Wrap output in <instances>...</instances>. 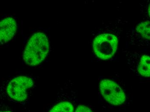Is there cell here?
<instances>
[{"label": "cell", "instance_id": "cell-8", "mask_svg": "<svg viewBox=\"0 0 150 112\" xmlns=\"http://www.w3.org/2000/svg\"><path fill=\"white\" fill-rule=\"evenodd\" d=\"M136 30L144 39L150 40V21L149 20L139 23L136 26Z\"/></svg>", "mask_w": 150, "mask_h": 112}, {"label": "cell", "instance_id": "cell-9", "mask_svg": "<svg viewBox=\"0 0 150 112\" xmlns=\"http://www.w3.org/2000/svg\"><path fill=\"white\" fill-rule=\"evenodd\" d=\"M74 112H94L93 109L89 106L83 104L77 106Z\"/></svg>", "mask_w": 150, "mask_h": 112}, {"label": "cell", "instance_id": "cell-4", "mask_svg": "<svg viewBox=\"0 0 150 112\" xmlns=\"http://www.w3.org/2000/svg\"><path fill=\"white\" fill-rule=\"evenodd\" d=\"M99 87L101 95L109 104L114 106H121L126 102V94L116 82L105 79L100 82Z\"/></svg>", "mask_w": 150, "mask_h": 112}, {"label": "cell", "instance_id": "cell-5", "mask_svg": "<svg viewBox=\"0 0 150 112\" xmlns=\"http://www.w3.org/2000/svg\"><path fill=\"white\" fill-rule=\"evenodd\" d=\"M76 106L75 97L60 94L44 112H74Z\"/></svg>", "mask_w": 150, "mask_h": 112}, {"label": "cell", "instance_id": "cell-6", "mask_svg": "<svg viewBox=\"0 0 150 112\" xmlns=\"http://www.w3.org/2000/svg\"><path fill=\"white\" fill-rule=\"evenodd\" d=\"M17 29V23L13 17H7L0 21V45L11 41L15 36Z\"/></svg>", "mask_w": 150, "mask_h": 112}, {"label": "cell", "instance_id": "cell-2", "mask_svg": "<svg viewBox=\"0 0 150 112\" xmlns=\"http://www.w3.org/2000/svg\"><path fill=\"white\" fill-rule=\"evenodd\" d=\"M34 85L33 78L27 75H19L9 81L6 88L8 98L13 102L23 103L29 98Z\"/></svg>", "mask_w": 150, "mask_h": 112}, {"label": "cell", "instance_id": "cell-7", "mask_svg": "<svg viewBox=\"0 0 150 112\" xmlns=\"http://www.w3.org/2000/svg\"><path fill=\"white\" fill-rule=\"evenodd\" d=\"M150 58L148 55H144L138 65V72L143 77L149 78L150 76Z\"/></svg>", "mask_w": 150, "mask_h": 112}, {"label": "cell", "instance_id": "cell-1", "mask_svg": "<svg viewBox=\"0 0 150 112\" xmlns=\"http://www.w3.org/2000/svg\"><path fill=\"white\" fill-rule=\"evenodd\" d=\"M50 51L49 40L43 32L35 33L30 37L23 54L24 62L30 66H36L45 60Z\"/></svg>", "mask_w": 150, "mask_h": 112}, {"label": "cell", "instance_id": "cell-3", "mask_svg": "<svg viewBox=\"0 0 150 112\" xmlns=\"http://www.w3.org/2000/svg\"><path fill=\"white\" fill-rule=\"evenodd\" d=\"M118 40L115 35L105 33L97 36L93 42L94 52L100 59L108 60L112 58L117 52Z\"/></svg>", "mask_w": 150, "mask_h": 112}, {"label": "cell", "instance_id": "cell-10", "mask_svg": "<svg viewBox=\"0 0 150 112\" xmlns=\"http://www.w3.org/2000/svg\"><path fill=\"white\" fill-rule=\"evenodd\" d=\"M0 112H13L10 110H0Z\"/></svg>", "mask_w": 150, "mask_h": 112}]
</instances>
